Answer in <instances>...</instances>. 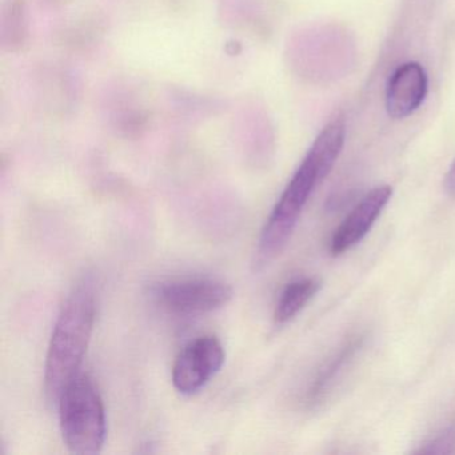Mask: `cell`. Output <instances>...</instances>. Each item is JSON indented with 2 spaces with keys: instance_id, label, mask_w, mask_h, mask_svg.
Segmentation results:
<instances>
[{
  "instance_id": "obj_1",
  "label": "cell",
  "mask_w": 455,
  "mask_h": 455,
  "mask_svg": "<svg viewBox=\"0 0 455 455\" xmlns=\"http://www.w3.org/2000/svg\"><path fill=\"white\" fill-rule=\"evenodd\" d=\"M345 122H330L303 159L286 190L274 207L260 234L255 266L262 267L275 259L291 238L303 207L316 186L330 174L345 143Z\"/></svg>"
},
{
  "instance_id": "obj_2",
  "label": "cell",
  "mask_w": 455,
  "mask_h": 455,
  "mask_svg": "<svg viewBox=\"0 0 455 455\" xmlns=\"http://www.w3.org/2000/svg\"><path fill=\"white\" fill-rule=\"evenodd\" d=\"M95 318V292L92 283L86 282L66 300L50 339L44 387L52 401H58L66 386L78 377L94 331Z\"/></svg>"
},
{
  "instance_id": "obj_3",
  "label": "cell",
  "mask_w": 455,
  "mask_h": 455,
  "mask_svg": "<svg viewBox=\"0 0 455 455\" xmlns=\"http://www.w3.org/2000/svg\"><path fill=\"white\" fill-rule=\"evenodd\" d=\"M60 423L63 441L70 452L94 455L106 441V411L102 396L92 378H74L60 399Z\"/></svg>"
},
{
  "instance_id": "obj_4",
  "label": "cell",
  "mask_w": 455,
  "mask_h": 455,
  "mask_svg": "<svg viewBox=\"0 0 455 455\" xmlns=\"http://www.w3.org/2000/svg\"><path fill=\"white\" fill-rule=\"evenodd\" d=\"M156 302L177 315L212 313L230 302L233 289L212 278H185L164 282L154 287Z\"/></svg>"
},
{
  "instance_id": "obj_5",
  "label": "cell",
  "mask_w": 455,
  "mask_h": 455,
  "mask_svg": "<svg viewBox=\"0 0 455 455\" xmlns=\"http://www.w3.org/2000/svg\"><path fill=\"white\" fill-rule=\"evenodd\" d=\"M226 353L214 335H204L188 343L172 367V385L185 395L201 390L222 369Z\"/></svg>"
},
{
  "instance_id": "obj_6",
  "label": "cell",
  "mask_w": 455,
  "mask_h": 455,
  "mask_svg": "<svg viewBox=\"0 0 455 455\" xmlns=\"http://www.w3.org/2000/svg\"><path fill=\"white\" fill-rule=\"evenodd\" d=\"M391 196L393 188L390 186H379L370 191L335 231L330 243L331 254H343L358 244L371 230L372 225L390 201Z\"/></svg>"
},
{
  "instance_id": "obj_7",
  "label": "cell",
  "mask_w": 455,
  "mask_h": 455,
  "mask_svg": "<svg viewBox=\"0 0 455 455\" xmlns=\"http://www.w3.org/2000/svg\"><path fill=\"white\" fill-rule=\"evenodd\" d=\"M427 76L419 63L399 66L386 90V110L394 119H403L418 110L427 94Z\"/></svg>"
},
{
  "instance_id": "obj_8",
  "label": "cell",
  "mask_w": 455,
  "mask_h": 455,
  "mask_svg": "<svg viewBox=\"0 0 455 455\" xmlns=\"http://www.w3.org/2000/svg\"><path fill=\"white\" fill-rule=\"evenodd\" d=\"M321 289V283L316 279H297L284 287L276 303L274 319L276 323L284 324L298 315L305 306L315 297Z\"/></svg>"
},
{
  "instance_id": "obj_9",
  "label": "cell",
  "mask_w": 455,
  "mask_h": 455,
  "mask_svg": "<svg viewBox=\"0 0 455 455\" xmlns=\"http://www.w3.org/2000/svg\"><path fill=\"white\" fill-rule=\"evenodd\" d=\"M359 347H361V340H350L340 348L339 353L335 354L334 358H331V361L324 366V369L319 371L318 378L314 380L313 386L308 391V399H310L311 403H315L318 399L324 395L327 388L335 382L343 367L353 358L354 354L356 353V350H359Z\"/></svg>"
},
{
  "instance_id": "obj_10",
  "label": "cell",
  "mask_w": 455,
  "mask_h": 455,
  "mask_svg": "<svg viewBox=\"0 0 455 455\" xmlns=\"http://www.w3.org/2000/svg\"><path fill=\"white\" fill-rule=\"evenodd\" d=\"M422 454H452L455 452V435L452 433H444L438 438L433 439L430 443L425 444L419 451Z\"/></svg>"
},
{
  "instance_id": "obj_11",
  "label": "cell",
  "mask_w": 455,
  "mask_h": 455,
  "mask_svg": "<svg viewBox=\"0 0 455 455\" xmlns=\"http://www.w3.org/2000/svg\"><path fill=\"white\" fill-rule=\"evenodd\" d=\"M444 190L447 191L449 196H454L455 198V161L452 162L451 167L447 172L446 177H444Z\"/></svg>"
}]
</instances>
